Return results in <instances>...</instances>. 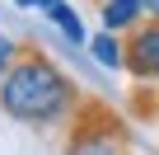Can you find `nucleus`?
Segmentation results:
<instances>
[{"mask_svg":"<svg viewBox=\"0 0 159 155\" xmlns=\"http://www.w3.org/2000/svg\"><path fill=\"white\" fill-rule=\"evenodd\" d=\"M80 99V85L33 42H19V56L0 75V108L28 127H70Z\"/></svg>","mask_w":159,"mask_h":155,"instance_id":"nucleus-1","label":"nucleus"},{"mask_svg":"<svg viewBox=\"0 0 159 155\" xmlns=\"http://www.w3.org/2000/svg\"><path fill=\"white\" fill-rule=\"evenodd\" d=\"M70 150H126L131 146V132L126 122L112 113V104L103 99H80L75 118H70Z\"/></svg>","mask_w":159,"mask_h":155,"instance_id":"nucleus-2","label":"nucleus"},{"mask_svg":"<svg viewBox=\"0 0 159 155\" xmlns=\"http://www.w3.org/2000/svg\"><path fill=\"white\" fill-rule=\"evenodd\" d=\"M122 70L131 80L159 90V14H145L136 28H126V38H122Z\"/></svg>","mask_w":159,"mask_h":155,"instance_id":"nucleus-3","label":"nucleus"},{"mask_svg":"<svg viewBox=\"0 0 159 155\" xmlns=\"http://www.w3.org/2000/svg\"><path fill=\"white\" fill-rule=\"evenodd\" d=\"M98 14H103V28L112 33H126L145 19V5L140 0H98Z\"/></svg>","mask_w":159,"mask_h":155,"instance_id":"nucleus-4","label":"nucleus"},{"mask_svg":"<svg viewBox=\"0 0 159 155\" xmlns=\"http://www.w3.org/2000/svg\"><path fill=\"white\" fill-rule=\"evenodd\" d=\"M47 19H52V24H56L70 42H84V24H80V14L66 5V0H52V5H47Z\"/></svg>","mask_w":159,"mask_h":155,"instance_id":"nucleus-5","label":"nucleus"},{"mask_svg":"<svg viewBox=\"0 0 159 155\" xmlns=\"http://www.w3.org/2000/svg\"><path fill=\"white\" fill-rule=\"evenodd\" d=\"M89 52L98 56V66L122 70V42H117V33H112V28H103L98 38H89Z\"/></svg>","mask_w":159,"mask_h":155,"instance_id":"nucleus-6","label":"nucleus"},{"mask_svg":"<svg viewBox=\"0 0 159 155\" xmlns=\"http://www.w3.org/2000/svg\"><path fill=\"white\" fill-rule=\"evenodd\" d=\"M14 56H19V42H14L10 33H0V75L10 70V61H14Z\"/></svg>","mask_w":159,"mask_h":155,"instance_id":"nucleus-7","label":"nucleus"},{"mask_svg":"<svg viewBox=\"0 0 159 155\" xmlns=\"http://www.w3.org/2000/svg\"><path fill=\"white\" fill-rule=\"evenodd\" d=\"M14 5H19V10H47L52 0H14Z\"/></svg>","mask_w":159,"mask_h":155,"instance_id":"nucleus-8","label":"nucleus"},{"mask_svg":"<svg viewBox=\"0 0 159 155\" xmlns=\"http://www.w3.org/2000/svg\"><path fill=\"white\" fill-rule=\"evenodd\" d=\"M140 5H145V14H159V0H140Z\"/></svg>","mask_w":159,"mask_h":155,"instance_id":"nucleus-9","label":"nucleus"}]
</instances>
